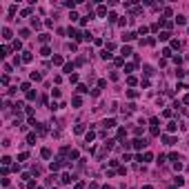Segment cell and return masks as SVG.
Instances as JSON below:
<instances>
[{
	"label": "cell",
	"instance_id": "6da1fadb",
	"mask_svg": "<svg viewBox=\"0 0 189 189\" xmlns=\"http://www.w3.org/2000/svg\"><path fill=\"white\" fill-rule=\"evenodd\" d=\"M131 147H133V149H142V147H147V140H140V138H136V140L131 142Z\"/></svg>",
	"mask_w": 189,
	"mask_h": 189
},
{
	"label": "cell",
	"instance_id": "7a4b0ae2",
	"mask_svg": "<svg viewBox=\"0 0 189 189\" xmlns=\"http://www.w3.org/2000/svg\"><path fill=\"white\" fill-rule=\"evenodd\" d=\"M62 165H65V160H56V162H51V171H58Z\"/></svg>",
	"mask_w": 189,
	"mask_h": 189
},
{
	"label": "cell",
	"instance_id": "3957f363",
	"mask_svg": "<svg viewBox=\"0 0 189 189\" xmlns=\"http://www.w3.org/2000/svg\"><path fill=\"white\" fill-rule=\"evenodd\" d=\"M120 54H122V58H127V56H131V47H122V49H120Z\"/></svg>",
	"mask_w": 189,
	"mask_h": 189
},
{
	"label": "cell",
	"instance_id": "277c9868",
	"mask_svg": "<svg viewBox=\"0 0 189 189\" xmlns=\"http://www.w3.org/2000/svg\"><path fill=\"white\" fill-rule=\"evenodd\" d=\"M102 125H105L107 129H111V127H116V120H114V118H109V120H105Z\"/></svg>",
	"mask_w": 189,
	"mask_h": 189
},
{
	"label": "cell",
	"instance_id": "5b68a950",
	"mask_svg": "<svg viewBox=\"0 0 189 189\" xmlns=\"http://www.w3.org/2000/svg\"><path fill=\"white\" fill-rule=\"evenodd\" d=\"M60 180H62V183H65V185H69V183H71V180H73V178L69 176V173H62V176H60Z\"/></svg>",
	"mask_w": 189,
	"mask_h": 189
},
{
	"label": "cell",
	"instance_id": "8992f818",
	"mask_svg": "<svg viewBox=\"0 0 189 189\" xmlns=\"http://www.w3.org/2000/svg\"><path fill=\"white\" fill-rule=\"evenodd\" d=\"M69 36H71V38H76V40H80V33H78V29H69Z\"/></svg>",
	"mask_w": 189,
	"mask_h": 189
},
{
	"label": "cell",
	"instance_id": "52a82bcc",
	"mask_svg": "<svg viewBox=\"0 0 189 189\" xmlns=\"http://www.w3.org/2000/svg\"><path fill=\"white\" fill-rule=\"evenodd\" d=\"M122 38H125V40H127V42H129V40H133V38H136V33H133V31H127V33H125V36H122Z\"/></svg>",
	"mask_w": 189,
	"mask_h": 189
},
{
	"label": "cell",
	"instance_id": "ba28073f",
	"mask_svg": "<svg viewBox=\"0 0 189 189\" xmlns=\"http://www.w3.org/2000/svg\"><path fill=\"white\" fill-rule=\"evenodd\" d=\"M31 58H33V56L29 54V51H25V54H22V60H25V62H31Z\"/></svg>",
	"mask_w": 189,
	"mask_h": 189
},
{
	"label": "cell",
	"instance_id": "9c48e42d",
	"mask_svg": "<svg viewBox=\"0 0 189 189\" xmlns=\"http://www.w3.org/2000/svg\"><path fill=\"white\" fill-rule=\"evenodd\" d=\"M173 180H176V185H178V187H183V185H185V178H183V176H176Z\"/></svg>",
	"mask_w": 189,
	"mask_h": 189
},
{
	"label": "cell",
	"instance_id": "30bf717a",
	"mask_svg": "<svg viewBox=\"0 0 189 189\" xmlns=\"http://www.w3.org/2000/svg\"><path fill=\"white\" fill-rule=\"evenodd\" d=\"M2 38H5V40H9V38H11V31H9V29H7V27L2 29Z\"/></svg>",
	"mask_w": 189,
	"mask_h": 189
},
{
	"label": "cell",
	"instance_id": "8fae6325",
	"mask_svg": "<svg viewBox=\"0 0 189 189\" xmlns=\"http://www.w3.org/2000/svg\"><path fill=\"white\" fill-rule=\"evenodd\" d=\"M40 154H42V158H51V149H47V147H44Z\"/></svg>",
	"mask_w": 189,
	"mask_h": 189
},
{
	"label": "cell",
	"instance_id": "7c38bea8",
	"mask_svg": "<svg viewBox=\"0 0 189 189\" xmlns=\"http://www.w3.org/2000/svg\"><path fill=\"white\" fill-rule=\"evenodd\" d=\"M94 138H96V133H94V131H89L87 136H85V140H87V142H91V140H94Z\"/></svg>",
	"mask_w": 189,
	"mask_h": 189
},
{
	"label": "cell",
	"instance_id": "4fadbf2b",
	"mask_svg": "<svg viewBox=\"0 0 189 189\" xmlns=\"http://www.w3.org/2000/svg\"><path fill=\"white\" fill-rule=\"evenodd\" d=\"M0 56H2V58H7V56H9V47H2V49H0Z\"/></svg>",
	"mask_w": 189,
	"mask_h": 189
},
{
	"label": "cell",
	"instance_id": "5bb4252c",
	"mask_svg": "<svg viewBox=\"0 0 189 189\" xmlns=\"http://www.w3.org/2000/svg\"><path fill=\"white\" fill-rule=\"evenodd\" d=\"M169 36H171V33H169V31H162L160 36H158V38H160V40H169Z\"/></svg>",
	"mask_w": 189,
	"mask_h": 189
},
{
	"label": "cell",
	"instance_id": "9a60e30c",
	"mask_svg": "<svg viewBox=\"0 0 189 189\" xmlns=\"http://www.w3.org/2000/svg\"><path fill=\"white\" fill-rule=\"evenodd\" d=\"M62 69H65V73H69V76H71V71H73V65H65Z\"/></svg>",
	"mask_w": 189,
	"mask_h": 189
},
{
	"label": "cell",
	"instance_id": "2e32d148",
	"mask_svg": "<svg viewBox=\"0 0 189 189\" xmlns=\"http://www.w3.org/2000/svg\"><path fill=\"white\" fill-rule=\"evenodd\" d=\"M27 140H29V145H36V133H29Z\"/></svg>",
	"mask_w": 189,
	"mask_h": 189
},
{
	"label": "cell",
	"instance_id": "e0dca14e",
	"mask_svg": "<svg viewBox=\"0 0 189 189\" xmlns=\"http://www.w3.org/2000/svg\"><path fill=\"white\" fill-rule=\"evenodd\" d=\"M78 91H80V94H87L89 89H87V85H78Z\"/></svg>",
	"mask_w": 189,
	"mask_h": 189
},
{
	"label": "cell",
	"instance_id": "ac0fdd59",
	"mask_svg": "<svg viewBox=\"0 0 189 189\" xmlns=\"http://www.w3.org/2000/svg\"><path fill=\"white\" fill-rule=\"evenodd\" d=\"M105 13H107V7L100 5V7H98V16H105Z\"/></svg>",
	"mask_w": 189,
	"mask_h": 189
},
{
	"label": "cell",
	"instance_id": "d6986e66",
	"mask_svg": "<svg viewBox=\"0 0 189 189\" xmlns=\"http://www.w3.org/2000/svg\"><path fill=\"white\" fill-rule=\"evenodd\" d=\"M51 96L54 98H60V89H51Z\"/></svg>",
	"mask_w": 189,
	"mask_h": 189
},
{
	"label": "cell",
	"instance_id": "ffe728a7",
	"mask_svg": "<svg viewBox=\"0 0 189 189\" xmlns=\"http://www.w3.org/2000/svg\"><path fill=\"white\" fill-rule=\"evenodd\" d=\"M176 127H178L176 122H169V125H167V129H169V131H176Z\"/></svg>",
	"mask_w": 189,
	"mask_h": 189
},
{
	"label": "cell",
	"instance_id": "44dd1931",
	"mask_svg": "<svg viewBox=\"0 0 189 189\" xmlns=\"http://www.w3.org/2000/svg\"><path fill=\"white\" fill-rule=\"evenodd\" d=\"M173 169H176V171H180V169H183V162H180V160L173 162Z\"/></svg>",
	"mask_w": 189,
	"mask_h": 189
},
{
	"label": "cell",
	"instance_id": "7402d4cb",
	"mask_svg": "<svg viewBox=\"0 0 189 189\" xmlns=\"http://www.w3.org/2000/svg\"><path fill=\"white\" fill-rule=\"evenodd\" d=\"M54 65H62V58H60V56H54Z\"/></svg>",
	"mask_w": 189,
	"mask_h": 189
},
{
	"label": "cell",
	"instance_id": "603a6c76",
	"mask_svg": "<svg viewBox=\"0 0 189 189\" xmlns=\"http://www.w3.org/2000/svg\"><path fill=\"white\" fill-rule=\"evenodd\" d=\"M71 102H73V107H80V105H82V100H80V98H73Z\"/></svg>",
	"mask_w": 189,
	"mask_h": 189
},
{
	"label": "cell",
	"instance_id": "cb8c5ba5",
	"mask_svg": "<svg viewBox=\"0 0 189 189\" xmlns=\"http://www.w3.org/2000/svg\"><path fill=\"white\" fill-rule=\"evenodd\" d=\"M78 158V151H69V160H76Z\"/></svg>",
	"mask_w": 189,
	"mask_h": 189
},
{
	"label": "cell",
	"instance_id": "d4e9b609",
	"mask_svg": "<svg viewBox=\"0 0 189 189\" xmlns=\"http://www.w3.org/2000/svg\"><path fill=\"white\" fill-rule=\"evenodd\" d=\"M9 162H11V158H9V156H2V165L7 167V165H9Z\"/></svg>",
	"mask_w": 189,
	"mask_h": 189
},
{
	"label": "cell",
	"instance_id": "484cf974",
	"mask_svg": "<svg viewBox=\"0 0 189 189\" xmlns=\"http://www.w3.org/2000/svg\"><path fill=\"white\" fill-rule=\"evenodd\" d=\"M85 131V125H76V133H82Z\"/></svg>",
	"mask_w": 189,
	"mask_h": 189
},
{
	"label": "cell",
	"instance_id": "4316f807",
	"mask_svg": "<svg viewBox=\"0 0 189 189\" xmlns=\"http://www.w3.org/2000/svg\"><path fill=\"white\" fill-rule=\"evenodd\" d=\"M176 22L178 25H185V16H176Z\"/></svg>",
	"mask_w": 189,
	"mask_h": 189
},
{
	"label": "cell",
	"instance_id": "83f0119b",
	"mask_svg": "<svg viewBox=\"0 0 189 189\" xmlns=\"http://www.w3.org/2000/svg\"><path fill=\"white\" fill-rule=\"evenodd\" d=\"M73 189H85V185H82V183H78V185H76Z\"/></svg>",
	"mask_w": 189,
	"mask_h": 189
},
{
	"label": "cell",
	"instance_id": "f1b7e54d",
	"mask_svg": "<svg viewBox=\"0 0 189 189\" xmlns=\"http://www.w3.org/2000/svg\"><path fill=\"white\" fill-rule=\"evenodd\" d=\"M183 102H185V105H189V96H185V98H183Z\"/></svg>",
	"mask_w": 189,
	"mask_h": 189
},
{
	"label": "cell",
	"instance_id": "f546056e",
	"mask_svg": "<svg viewBox=\"0 0 189 189\" xmlns=\"http://www.w3.org/2000/svg\"><path fill=\"white\" fill-rule=\"evenodd\" d=\"M142 189H154V187H151V185H145V187Z\"/></svg>",
	"mask_w": 189,
	"mask_h": 189
}]
</instances>
